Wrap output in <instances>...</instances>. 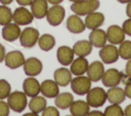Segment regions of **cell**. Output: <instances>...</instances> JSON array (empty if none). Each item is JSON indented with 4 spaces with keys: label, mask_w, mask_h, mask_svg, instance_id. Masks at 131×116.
I'll return each instance as SVG.
<instances>
[{
    "label": "cell",
    "mask_w": 131,
    "mask_h": 116,
    "mask_svg": "<svg viewBox=\"0 0 131 116\" xmlns=\"http://www.w3.org/2000/svg\"><path fill=\"white\" fill-rule=\"evenodd\" d=\"M99 0H79L73 2L71 10L79 16H85L93 11H96L99 8Z\"/></svg>",
    "instance_id": "6da1fadb"
},
{
    "label": "cell",
    "mask_w": 131,
    "mask_h": 116,
    "mask_svg": "<svg viewBox=\"0 0 131 116\" xmlns=\"http://www.w3.org/2000/svg\"><path fill=\"white\" fill-rule=\"evenodd\" d=\"M6 99H7V104L10 110L16 113H21L28 106L27 95L24 92H20V91L11 92Z\"/></svg>",
    "instance_id": "7a4b0ae2"
},
{
    "label": "cell",
    "mask_w": 131,
    "mask_h": 116,
    "mask_svg": "<svg viewBox=\"0 0 131 116\" xmlns=\"http://www.w3.org/2000/svg\"><path fill=\"white\" fill-rule=\"evenodd\" d=\"M105 101H106V92L100 86L92 88L86 94V102L92 108L101 107L105 103Z\"/></svg>",
    "instance_id": "3957f363"
},
{
    "label": "cell",
    "mask_w": 131,
    "mask_h": 116,
    "mask_svg": "<svg viewBox=\"0 0 131 116\" xmlns=\"http://www.w3.org/2000/svg\"><path fill=\"white\" fill-rule=\"evenodd\" d=\"M92 81L89 79L88 76L83 75H77L76 77L72 78L70 84L72 91L79 96H84L88 93V91L91 89Z\"/></svg>",
    "instance_id": "277c9868"
},
{
    "label": "cell",
    "mask_w": 131,
    "mask_h": 116,
    "mask_svg": "<svg viewBox=\"0 0 131 116\" xmlns=\"http://www.w3.org/2000/svg\"><path fill=\"white\" fill-rule=\"evenodd\" d=\"M40 37L39 31L36 30L35 27H26L20 32L19 35V43L20 46L24 48H33Z\"/></svg>",
    "instance_id": "5b68a950"
},
{
    "label": "cell",
    "mask_w": 131,
    "mask_h": 116,
    "mask_svg": "<svg viewBox=\"0 0 131 116\" xmlns=\"http://www.w3.org/2000/svg\"><path fill=\"white\" fill-rule=\"evenodd\" d=\"M64 16H66V10L59 4L52 5L50 8H48L46 13L47 22L52 26L59 25L61 21L64 19Z\"/></svg>",
    "instance_id": "8992f818"
},
{
    "label": "cell",
    "mask_w": 131,
    "mask_h": 116,
    "mask_svg": "<svg viewBox=\"0 0 131 116\" xmlns=\"http://www.w3.org/2000/svg\"><path fill=\"white\" fill-rule=\"evenodd\" d=\"M34 16L26 6H19L12 12V21L18 25H28L32 23Z\"/></svg>",
    "instance_id": "52a82bcc"
},
{
    "label": "cell",
    "mask_w": 131,
    "mask_h": 116,
    "mask_svg": "<svg viewBox=\"0 0 131 116\" xmlns=\"http://www.w3.org/2000/svg\"><path fill=\"white\" fill-rule=\"evenodd\" d=\"M99 57L101 61L105 64L115 63L119 59V50L116 47V45L113 44L104 45L99 50Z\"/></svg>",
    "instance_id": "ba28073f"
},
{
    "label": "cell",
    "mask_w": 131,
    "mask_h": 116,
    "mask_svg": "<svg viewBox=\"0 0 131 116\" xmlns=\"http://www.w3.org/2000/svg\"><path fill=\"white\" fill-rule=\"evenodd\" d=\"M123 78L122 72H120L116 68H110L107 70H104L103 75L101 77L102 84L106 88H112V86H117L121 83Z\"/></svg>",
    "instance_id": "9c48e42d"
},
{
    "label": "cell",
    "mask_w": 131,
    "mask_h": 116,
    "mask_svg": "<svg viewBox=\"0 0 131 116\" xmlns=\"http://www.w3.org/2000/svg\"><path fill=\"white\" fill-rule=\"evenodd\" d=\"M26 58L24 54L18 50H13L5 54L4 63L10 69H17L24 65Z\"/></svg>",
    "instance_id": "30bf717a"
},
{
    "label": "cell",
    "mask_w": 131,
    "mask_h": 116,
    "mask_svg": "<svg viewBox=\"0 0 131 116\" xmlns=\"http://www.w3.org/2000/svg\"><path fill=\"white\" fill-rule=\"evenodd\" d=\"M24 72L27 76H37L41 73L43 69V64L37 57H30L26 59L24 65Z\"/></svg>",
    "instance_id": "8fae6325"
},
{
    "label": "cell",
    "mask_w": 131,
    "mask_h": 116,
    "mask_svg": "<svg viewBox=\"0 0 131 116\" xmlns=\"http://www.w3.org/2000/svg\"><path fill=\"white\" fill-rule=\"evenodd\" d=\"M106 34V40L110 42V44L113 45H119L125 40V33L122 28V26H119L118 24L110 25L105 32Z\"/></svg>",
    "instance_id": "7c38bea8"
},
{
    "label": "cell",
    "mask_w": 131,
    "mask_h": 116,
    "mask_svg": "<svg viewBox=\"0 0 131 116\" xmlns=\"http://www.w3.org/2000/svg\"><path fill=\"white\" fill-rule=\"evenodd\" d=\"M104 72V65L102 61H94L88 65L87 68V76L92 82H97L101 79Z\"/></svg>",
    "instance_id": "4fadbf2b"
},
{
    "label": "cell",
    "mask_w": 131,
    "mask_h": 116,
    "mask_svg": "<svg viewBox=\"0 0 131 116\" xmlns=\"http://www.w3.org/2000/svg\"><path fill=\"white\" fill-rule=\"evenodd\" d=\"M40 93L45 98H55L59 94V85L54 79H45L40 83Z\"/></svg>",
    "instance_id": "5bb4252c"
},
{
    "label": "cell",
    "mask_w": 131,
    "mask_h": 116,
    "mask_svg": "<svg viewBox=\"0 0 131 116\" xmlns=\"http://www.w3.org/2000/svg\"><path fill=\"white\" fill-rule=\"evenodd\" d=\"M20 27L18 24L14 22H9L5 25H3L1 35L2 38L7 42H14L19 38L20 35Z\"/></svg>",
    "instance_id": "9a60e30c"
},
{
    "label": "cell",
    "mask_w": 131,
    "mask_h": 116,
    "mask_svg": "<svg viewBox=\"0 0 131 116\" xmlns=\"http://www.w3.org/2000/svg\"><path fill=\"white\" fill-rule=\"evenodd\" d=\"M23 91L27 97H35L40 94V82L35 76H28L23 82Z\"/></svg>",
    "instance_id": "2e32d148"
},
{
    "label": "cell",
    "mask_w": 131,
    "mask_h": 116,
    "mask_svg": "<svg viewBox=\"0 0 131 116\" xmlns=\"http://www.w3.org/2000/svg\"><path fill=\"white\" fill-rule=\"evenodd\" d=\"M85 26L88 30H94L97 27H100L103 23H104V15L101 12H97V11H93L87 15H85Z\"/></svg>",
    "instance_id": "e0dca14e"
},
{
    "label": "cell",
    "mask_w": 131,
    "mask_h": 116,
    "mask_svg": "<svg viewBox=\"0 0 131 116\" xmlns=\"http://www.w3.org/2000/svg\"><path fill=\"white\" fill-rule=\"evenodd\" d=\"M30 6H31V12L34 18H37V19L44 18L49 8L47 0H33Z\"/></svg>",
    "instance_id": "ac0fdd59"
},
{
    "label": "cell",
    "mask_w": 131,
    "mask_h": 116,
    "mask_svg": "<svg viewBox=\"0 0 131 116\" xmlns=\"http://www.w3.org/2000/svg\"><path fill=\"white\" fill-rule=\"evenodd\" d=\"M67 28L72 34H81L85 31L86 26L79 15L73 14L70 15L67 19Z\"/></svg>",
    "instance_id": "d6986e66"
},
{
    "label": "cell",
    "mask_w": 131,
    "mask_h": 116,
    "mask_svg": "<svg viewBox=\"0 0 131 116\" xmlns=\"http://www.w3.org/2000/svg\"><path fill=\"white\" fill-rule=\"evenodd\" d=\"M53 78L54 81L59 85V86H68L72 80V72L70 69L66 68V67H60L57 68L54 73H53Z\"/></svg>",
    "instance_id": "ffe728a7"
},
{
    "label": "cell",
    "mask_w": 131,
    "mask_h": 116,
    "mask_svg": "<svg viewBox=\"0 0 131 116\" xmlns=\"http://www.w3.org/2000/svg\"><path fill=\"white\" fill-rule=\"evenodd\" d=\"M90 44L92 45V47L95 48H101L105 45L106 43V34L104 31H102L101 28L97 27L94 30H91L90 34H89V40Z\"/></svg>",
    "instance_id": "44dd1931"
},
{
    "label": "cell",
    "mask_w": 131,
    "mask_h": 116,
    "mask_svg": "<svg viewBox=\"0 0 131 116\" xmlns=\"http://www.w3.org/2000/svg\"><path fill=\"white\" fill-rule=\"evenodd\" d=\"M74 55L75 54L73 49L69 46H60L56 51L57 61L63 66H68L72 63V61L74 60Z\"/></svg>",
    "instance_id": "7402d4cb"
},
{
    "label": "cell",
    "mask_w": 131,
    "mask_h": 116,
    "mask_svg": "<svg viewBox=\"0 0 131 116\" xmlns=\"http://www.w3.org/2000/svg\"><path fill=\"white\" fill-rule=\"evenodd\" d=\"M125 99L126 95L124 89L119 88V85L108 88V90L106 91V100L111 104H121L125 101Z\"/></svg>",
    "instance_id": "603a6c76"
},
{
    "label": "cell",
    "mask_w": 131,
    "mask_h": 116,
    "mask_svg": "<svg viewBox=\"0 0 131 116\" xmlns=\"http://www.w3.org/2000/svg\"><path fill=\"white\" fill-rule=\"evenodd\" d=\"M88 60L86 59V57H77L76 59H74L71 63V67L70 70L72 72V74L74 75H83L86 73L87 68H88Z\"/></svg>",
    "instance_id": "cb8c5ba5"
},
{
    "label": "cell",
    "mask_w": 131,
    "mask_h": 116,
    "mask_svg": "<svg viewBox=\"0 0 131 116\" xmlns=\"http://www.w3.org/2000/svg\"><path fill=\"white\" fill-rule=\"evenodd\" d=\"M69 109H70V113L73 116H86L87 113L90 111V106L86 101L78 100V101H73Z\"/></svg>",
    "instance_id": "d4e9b609"
},
{
    "label": "cell",
    "mask_w": 131,
    "mask_h": 116,
    "mask_svg": "<svg viewBox=\"0 0 131 116\" xmlns=\"http://www.w3.org/2000/svg\"><path fill=\"white\" fill-rule=\"evenodd\" d=\"M72 49L74 51V54L78 57H87L92 52V45L89 41L80 40L74 44Z\"/></svg>",
    "instance_id": "484cf974"
},
{
    "label": "cell",
    "mask_w": 131,
    "mask_h": 116,
    "mask_svg": "<svg viewBox=\"0 0 131 116\" xmlns=\"http://www.w3.org/2000/svg\"><path fill=\"white\" fill-rule=\"evenodd\" d=\"M28 106H29L30 111L39 115V113H42V111L47 106L46 98L44 96H38V95L35 97H32L30 102L28 103Z\"/></svg>",
    "instance_id": "4316f807"
},
{
    "label": "cell",
    "mask_w": 131,
    "mask_h": 116,
    "mask_svg": "<svg viewBox=\"0 0 131 116\" xmlns=\"http://www.w3.org/2000/svg\"><path fill=\"white\" fill-rule=\"evenodd\" d=\"M55 106L58 108V109H61V110H67L70 108L71 104L73 103L74 101V96L71 94V93H68V92H64V93H59L55 98Z\"/></svg>",
    "instance_id": "83f0119b"
},
{
    "label": "cell",
    "mask_w": 131,
    "mask_h": 116,
    "mask_svg": "<svg viewBox=\"0 0 131 116\" xmlns=\"http://www.w3.org/2000/svg\"><path fill=\"white\" fill-rule=\"evenodd\" d=\"M37 43L42 51L48 52L55 46V38L50 34H43L39 37Z\"/></svg>",
    "instance_id": "f1b7e54d"
},
{
    "label": "cell",
    "mask_w": 131,
    "mask_h": 116,
    "mask_svg": "<svg viewBox=\"0 0 131 116\" xmlns=\"http://www.w3.org/2000/svg\"><path fill=\"white\" fill-rule=\"evenodd\" d=\"M12 21V11L7 5H0V25H5Z\"/></svg>",
    "instance_id": "f546056e"
},
{
    "label": "cell",
    "mask_w": 131,
    "mask_h": 116,
    "mask_svg": "<svg viewBox=\"0 0 131 116\" xmlns=\"http://www.w3.org/2000/svg\"><path fill=\"white\" fill-rule=\"evenodd\" d=\"M119 57L124 60H128L131 58V41H123L119 44Z\"/></svg>",
    "instance_id": "4dcf8cb0"
},
{
    "label": "cell",
    "mask_w": 131,
    "mask_h": 116,
    "mask_svg": "<svg viewBox=\"0 0 131 116\" xmlns=\"http://www.w3.org/2000/svg\"><path fill=\"white\" fill-rule=\"evenodd\" d=\"M103 115L105 116H123L124 110L120 106V104H111L104 109Z\"/></svg>",
    "instance_id": "1f68e13d"
},
{
    "label": "cell",
    "mask_w": 131,
    "mask_h": 116,
    "mask_svg": "<svg viewBox=\"0 0 131 116\" xmlns=\"http://www.w3.org/2000/svg\"><path fill=\"white\" fill-rule=\"evenodd\" d=\"M11 93V85L6 79H0V100H4Z\"/></svg>",
    "instance_id": "d6a6232c"
},
{
    "label": "cell",
    "mask_w": 131,
    "mask_h": 116,
    "mask_svg": "<svg viewBox=\"0 0 131 116\" xmlns=\"http://www.w3.org/2000/svg\"><path fill=\"white\" fill-rule=\"evenodd\" d=\"M43 116H59V111L56 107L53 106H46L45 109L42 111Z\"/></svg>",
    "instance_id": "836d02e7"
},
{
    "label": "cell",
    "mask_w": 131,
    "mask_h": 116,
    "mask_svg": "<svg viewBox=\"0 0 131 116\" xmlns=\"http://www.w3.org/2000/svg\"><path fill=\"white\" fill-rule=\"evenodd\" d=\"M10 113V108L7 102L0 100V116H8Z\"/></svg>",
    "instance_id": "e575fe53"
},
{
    "label": "cell",
    "mask_w": 131,
    "mask_h": 116,
    "mask_svg": "<svg viewBox=\"0 0 131 116\" xmlns=\"http://www.w3.org/2000/svg\"><path fill=\"white\" fill-rule=\"evenodd\" d=\"M122 28H123L125 35L131 37V18H128V19H126V20L123 22Z\"/></svg>",
    "instance_id": "d590c367"
},
{
    "label": "cell",
    "mask_w": 131,
    "mask_h": 116,
    "mask_svg": "<svg viewBox=\"0 0 131 116\" xmlns=\"http://www.w3.org/2000/svg\"><path fill=\"white\" fill-rule=\"evenodd\" d=\"M125 75L131 79V58L127 60V63L125 66Z\"/></svg>",
    "instance_id": "8d00e7d4"
},
{
    "label": "cell",
    "mask_w": 131,
    "mask_h": 116,
    "mask_svg": "<svg viewBox=\"0 0 131 116\" xmlns=\"http://www.w3.org/2000/svg\"><path fill=\"white\" fill-rule=\"evenodd\" d=\"M124 92H125L126 97L129 98V99H131V82H129V83H127V84L125 85Z\"/></svg>",
    "instance_id": "74e56055"
},
{
    "label": "cell",
    "mask_w": 131,
    "mask_h": 116,
    "mask_svg": "<svg viewBox=\"0 0 131 116\" xmlns=\"http://www.w3.org/2000/svg\"><path fill=\"white\" fill-rule=\"evenodd\" d=\"M5 54H6V50L4 48V46L0 43V63L4 61V57H5Z\"/></svg>",
    "instance_id": "f35d334b"
},
{
    "label": "cell",
    "mask_w": 131,
    "mask_h": 116,
    "mask_svg": "<svg viewBox=\"0 0 131 116\" xmlns=\"http://www.w3.org/2000/svg\"><path fill=\"white\" fill-rule=\"evenodd\" d=\"M15 1H16L17 4L20 5V6H28V5L31 4V2H32L33 0H15Z\"/></svg>",
    "instance_id": "ab89813d"
},
{
    "label": "cell",
    "mask_w": 131,
    "mask_h": 116,
    "mask_svg": "<svg viewBox=\"0 0 131 116\" xmlns=\"http://www.w3.org/2000/svg\"><path fill=\"white\" fill-rule=\"evenodd\" d=\"M87 115H89V116H102V115H103V113H102V112H100V111L94 110V111H89V112L87 113Z\"/></svg>",
    "instance_id": "60d3db41"
},
{
    "label": "cell",
    "mask_w": 131,
    "mask_h": 116,
    "mask_svg": "<svg viewBox=\"0 0 131 116\" xmlns=\"http://www.w3.org/2000/svg\"><path fill=\"white\" fill-rule=\"evenodd\" d=\"M126 14L129 18H131V1L127 3V6H126Z\"/></svg>",
    "instance_id": "b9f144b4"
},
{
    "label": "cell",
    "mask_w": 131,
    "mask_h": 116,
    "mask_svg": "<svg viewBox=\"0 0 131 116\" xmlns=\"http://www.w3.org/2000/svg\"><path fill=\"white\" fill-rule=\"evenodd\" d=\"M124 115L125 116H131V104L126 106V108L124 110Z\"/></svg>",
    "instance_id": "7bdbcfd3"
},
{
    "label": "cell",
    "mask_w": 131,
    "mask_h": 116,
    "mask_svg": "<svg viewBox=\"0 0 131 116\" xmlns=\"http://www.w3.org/2000/svg\"><path fill=\"white\" fill-rule=\"evenodd\" d=\"M63 0H47L48 3H50L51 5H56V4H60Z\"/></svg>",
    "instance_id": "ee69618b"
},
{
    "label": "cell",
    "mask_w": 131,
    "mask_h": 116,
    "mask_svg": "<svg viewBox=\"0 0 131 116\" xmlns=\"http://www.w3.org/2000/svg\"><path fill=\"white\" fill-rule=\"evenodd\" d=\"M13 0H0V3L3 5H9L10 3H12Z\"/></svg>",
    "instance_id": "f6af8a7d"
},
{
    "label": "cell",
    "mask_w": 131,
    "mask_h": 116,
    "mask_svg": "<svg viewBox=\"0 0 131 116\" xmlns=\"http://www.w3.org/2000/svg\"><path fill=\"white\" fill-rule=\"evenodd\" d=\"M25 116H38V114H36V113H34V112L31 111L30 113H26Z\"/></svg>",
    "instance_id": "bcb514c9"
},
{
    "label": "cell",
    "mask_w": 131,
    "mask_h": 116,
    "mask_svg": "<svg viewBox=\"0 0 131 116\" xmlns=\"http://www.w3.org/2000/svg\"><path fill=\"white\" fill-rule=\"evenodd\" d=\"M118 2H120V3H122V4H127L128 2H130L131 0H117Z\"/></svg>",
    "instance_id": "7dc6e473"
},
{
    "label": "cell",
    "mask_w": 131,
    "mask_h": 116,
    "mask_svg": "<svg viewBox=\"0 0 131 116\" xmlns=\"http://www.w3.org/2000/svg\"><path fill=\"white\" fill-rule=\"evenodd\" d=\"M69 1H71V2H76V1H79V0H69Z\"/></svg>",
    "instance_id": "c3c4849f"
}]
</instances>
